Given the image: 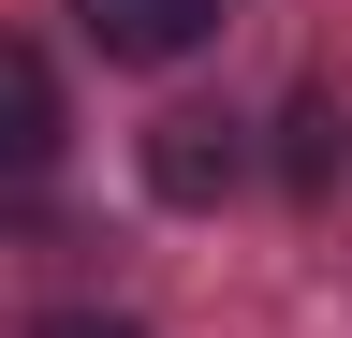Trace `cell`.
<instances>
[{
    "instance_id": "cell-3",
    "label": "cell",
    "mask_w": 352,
    "mask_h": 338,
    "mask_svg": "<svg viewBox=\"0 0 352 338\" xmlns=\"http://www.w3.org/2000/svg\"><path fill=\"white\" fill-rule=\"evenodd\" d=\"M44 162H59V74H44L15 30H0V191L44 177Z\"/></svg>"
},
{
    "instance_id": "cell-4",
    "label": "cell",
    "mask_w": 352,
    "mask_h": 338,
    "mask_svg": "<svg viewBox=\"0 0 352 338\" xmlns=\"http://www.w3.org/2000/svg\"><path fill=\"white\" fill-rule=\"evenodd\" d=\"M323 162H338V118H323V103H294V191H323Z\"/></svg>"
},
{
    "instance_id": "cell-1",
    "label": "cell",
    "mask_w": 352,
    "mask_h": 338,
    "mask_svg": "<svg viewBox=\"0 0 352 338\" xmlns=\"http://www.w3.org/2000/svg\"><path fill=\"white\" fill-rule=\"evenodd\" d=\"M235 118H206V103H176V118H147V191L162 206H220V191H235Z\"/></svg>"
},
{
    "instance_id": "cell-5",
    "label": "cell",
    "mask_w": 352,
    "mask_h": 338,
    "mask_svg": "<svg viewBox=\"0 0 352 338\" xmlns=\"http://www.w3.org/2000/svg\"><path fill=\"white\" fill-rule=\"evenodd\" d=\"M30 338H147V324H132V309H44Z\"/></svg>"
},
{
    "instance_id": "cell-2",
    "label": "cell",
    "mask_w": 352,
    "mask_h": 338,
    "mask_svg": "<svg viewBox=\"0 0 352 338\" xmlns=\"http://www.w3.org/2000/svg\"><path fill=\"white\" fill-rule=\"evenodd\" d=\"M74 30L103 59H191L206 30H220V0H74Z\"/></svg>"
}]
</instances>
